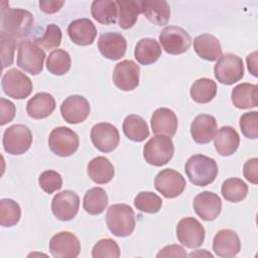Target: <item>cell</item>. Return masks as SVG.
<instances>
[{
    "mask_svg": "<svg viewBox=\"0 0 258 258\" xmlns=\"http://www.w3.org/2000/svg\"><path fill=\"white\" fill-rule=\"evenodd\" d=\"M33 25V15L24 9L6 8L1 4L0 33L14 39L29 35Z\"/></svg>",
    "mask_w": 258,
    "mask_h": 258,
    "instance_id": "6da1fadb",
    "label": "cell"
},
{
    "mask_svg": "<svg viewBox=\"0 0 258 258\" xmlns=\"http://www.w3.org/2000/svg\"><path fill=\"white\" fill-rule=\"evenodd\" d=\"M184 170L189 181L198 186H206L212 183L219 171L215 159L204 154L190 156L185 162Z\"/></svg>",
    "mask_w": 258,
    "mask_h": 258,
    "instance_id": "7a4b0ae2",
    "label": "cell"
},
{
    "mask_svg": "<svg viewBox=\"0 0 258 258\" xmlns=\"http://www.w3.org/2000/svg\"><path fill=\"white\" fill-rule=\"evenodd\" d=\"M106 224L114 236H130L136 225L132 208L126 204H115L110 206L106 214Z\"/></svg>",
    "mask_w": 258,
    "mask_h": 258,
    "instance_id": "3957f363",
    "label": "cell"
},
{
    "mask_svg": "<svg viewBox=\"0 0 258 258\" xmlns=\"http://www.w3.org/2000/svg\"><path fill=\"white\" fill-rule=\"evenodd\" d=\"M45 58L44 50L35 42L23 39L17 47V66L24 72L36 76L42 72Z\"/></svg>",
    "mask_w": 258,
    "mask_h": 258,
    "instance_id": "277c9868",
    "label": "cell"
},
{
    "mask_svg": "<svg viewBox=\"0 0 258 258\" xmlns=\"http://www.w3.org/2000/svg\"><path fill=\"white\" fill-rule=\"evenodd\" d=\"M174 145L171 137L157 134L151 137L143 147V156L153 166L165 165L173 156Z\"/></svg>",
    "mask_w": 258,
    "mask_h": 258,
    "instance_id": "5b68a950",
    "label": "cell"
},
{
    "mask_svg": "<svg viewBox=\"0 0 258 258\" xmlns=\"http://www.w3.org/2000/svg\"><path fill=\"white\" fill-rule=\"evenodd\" d=\"M215 78L223 85H233L244 77L243 59L233 53H225L218 58L214 68Z\"/></svg>",
    "mask_w": 258,
    "mask_h": 258,
    "instance_id": "8992f818",
    "label": "cell"
},
{
    "mask_svg": "<svg viewBox=\"0 0 258 258\" xmlns=\"http://www.w3.org/2000/svg\"><path fill=\"white\" fill-rule=\"evenodd\" d=\"M78 134L69 127L59 126L51 130L48 136V146L52 153L60 157L73 155L79 148Z\"/></svg>",
    "mask_w": 258,
    "mask_h": 258,
    "instance_id": "52a82bcc",
    "label": "cell"
},
{
    "mask_svg": "<svg viewBox=\"0 0 258 258\" xmlns=\"http://www.w3.org/2000/svg\"><path fill=\"white\" fill-rule=\"evenodd\" d=\"M2 143L7 153L20 155L30 148L32 144V133L27 126L14 124L4 131Z\"/></svg>",
    "mask_w": 258,
    "mask_h": 258,
    "instance_id": "ba28073f",
    "label": "cell"
},
{
    "mask_svg": "<svg viewBox=\"0 0 258 258\" xmlns=\"http://www.w3.org/2000/svg\"><path fill=\"white\" fill-rule=\"evenodd\" d=\"M162 48L169 54H181L185 52L191 43L190 35L179 26H166L158 36Z\"/></svg>",
    "mask_w": 258,
    "mask_h": 258,
    "instance_id": "9c48e42d",
    "label": "cell"
},
{
    "mask_svg": "<svg viewBox=\"0 0 258 258\" xmlns=\"http://www.w3.org/2000/svg\"><path fill=\"white\" fill-rule=\"evenodd\" d=\"M3 92L10 98L21 100L27 98L32 92V81L22 72L11 69L2 77Z\"/></svg>",
    "mask_w": 258,
    "mask_h": 258,
    "instance_id": "30bf717a",
    "label": "cell"
},
{
    "mask_svg": "<svg viewBox=\"0 0 258 258\" xmlns=\"http://www.w3.org/2000/svg\"><path fill=\"white\" fill-rule=\"evenodd\" d=\"M154 186L166 199H174L182 194L186 186L185 178L174 169L166 168L157 173Z\"/></svg>",
    "mask_w": 258,
    "mask_h": 258,
    "instance_id": "8fae6325",
    "label": "cell"
},
{
    "mask_svg": "<svg viewBox=\"0 0 258 258\" xmlns=\"http://www.w3.org/2000/svg\"><path fill=\"white\" fill-rule=\"evenodd\" d=\"M205 229L203 225L192 217L182 218L176 226L177 240L185 247L199 248L205 241Z\"/></svg>",
    "mask_w": 258,
    "mask_h": 258,
    "instance_id": "7c38bea8",
    "label": "cell"
},
{
    "mask_svg": "<svg viewBox=\"0 0 258 258\" xmlns=\"http://www.w3.org/2000/svg\"><path fill=\"white\" fill-rule=\"evenodd\" d=\"M49 252L54 258H76L81 252V242L75 234L62 231L51 237Z\"/></svg>",
    "mask_w": 258,
    "mask_h": 258,
    "instance_id": "4fadbf2b",
    "label": "cell"
},
{
    "mask_svg": "<svg viewBox=\"0 0 258 258\" xmlns=\"http://www.w3.org/2000/svg\"><path fill=\"white\" fill-rule=\"evenodd\" d=\"M91 140L98 150L108 153L117 148L120 142V135L114 125L101 122L92 127Z\"/></svg>",
    "mask_w": 258,
    "mask_h": 258,
    "instance_id": "5bb4252c",
    "label": "cell"
},
{
    "mask_svg": "<svg viewBox=\"0 0 258 258\" xmlns=\"http://www.w3.org/2000/svg\"><path fill=\"white\" fill-rule=\"evenodd\" d=\"M140 68L131 60L124 59L118 62L113 71L112 79L115 86L122 91H132L139 85Z\"/></svg>",
    "mask_w": 258,
    "mask_h": 258,
    "instance_id": "9a60e30c",
    "label": "cell"
},
{
    "mask_svg": "<svg viewBox=\"0 0 258 258\" xmlns=\"http://www.w3.org/2000/svg\"><path fill=\"white\" fill-rule=\"evenodd\" d=\"M80 208L79 196L70 189L56 194L51 202V211L59 221H71L74 219Z\"/></svg>",
    "mask_w": 258,
    "mask_h": 258,
    "instance_id": "2e32d148",
    "label": "cell"
},
{
    "mask_svg": "<svg viewBox=\"0 0 258 258\" xmlns=\"http://www.w3.org/2000/svg\"><path fill=\"white\" fill-rule=\"evenodd\" d=\"M91 107L89 101L80 95L68 97L60 105L61 117L70 124H79L90 115Z\"/></svg>",
    "mask_w": 258,
    "mask_h": 258,
    "instance_id": "e0dca14e",
    "label": "cell"
},
{
    "mask_svg": "<svg viewBox=\"0 0 258 258\" xmlns=\"http://www.w3.org/2000/svg\"><path fill=\"white\" fill-rule=\"evenodd\" d=\"M194 210L204 221H214L221 213L222 201L213 191H202L194 199Z\"/></svg>",
    "mask_w": 258,
    "mask_h": 258,
    "instance_id": "ac0fdd59",
    "label": "cell"
},
{
    "mask_svg": "<svg viewBox=\"0 0 258 258\" xmlns=\"http://www.w3.org/2000/svg\"><path fill=\"white\" fill-rule=\"evenodd\" d=\"M98 48L104 57L111 60H118L124 56L127 42L121 33L105 32L99 37Z\"/></svg>",
    "mask_w": 258,
    "mask_h": 258,
    "instance_id": "d6986e66",
    "label": "cell"
},
{
    "mask_svg": "<svg viewBox=\"0 0 258 258\" xmlns=\"http://www.w3.org/2000/svg\"><path fill=\"white\" fill-rule=\"evenodd\" d=\"M213 250L219 257L236 256L241 250V242L237 233L230 229L220 230L213 239Z\"/></svg>",
    "mask_w": 258,
    "mask_h": 258,
    "instance_id": "ffe728a7",
    "label": "cell"
},
{
    "mask_svg": "<svg viewBox=\"0 0 258 258\" xmlns=\"http://www.w3.org/2000/svg\"><path fill=\"white\" fill-rule=\"evenodd\" d=\"M218 131L216 118L209 114L198 115L190 124V134L195 142L206 144L212 141Z\"/></svg>",
    "mask_w": 258,
    "mask_h": 258,
    "instance_id": "44dd1931",
    "label": "cell"
},
{
    "mask_svg": "<svg viewBox=\"0 0 258 258\" xmlns=\"http://www.w3.org/2000/svg\"><path fill=\"white\" fill-rule=\"evenodd\" d=\"M68 34L72 41L78 45H91L97 36V28L90 19L80 18L70 22Z\"/></svg>",
    "mask_w": 258,
    "mask_h": 258,
    "instance_id": "7402d4cb",
    "label": "cell"
},
{
    "mask_svg": "<svg viewBox=\"0 0 258 258\" xmlns=\"http://www.w3.org/2000/svg\"><path fill=\"white\" fill-rule=\"evenodd\" d=\"M150 123L152 132L155 135L163 134L169 137L174 136L178 126L175 113L172 110L164 107L158 108L154 111L151 116Z\"/></svg>",
    "mask_w": 258,
    "mask_h": 258,
    "instance_id": "603a6c76",
    "label": "cell"
},
{
    "mask_svg": "<svg viewBox=\"0 0 258 258\" xmlns=\"http://www.w3.org/2000/svg\"><path fill=\"white\" fill-rule=\"evenodd\" d=\"M55 109L54 98L45 92L35 94L26 104L27 115L33 119H44L52 114Z\"/></svg>",
    "mask_w": 258,
    "mask_h": 258,
    "instance_id": "cb8c5ba5",
    "label": "cell"
},
{
    "mask_svg": "<svg viewBox=\"0 0 258 258\" xmlns=\"http://www.w3.org/2000/svg\"><path fill=\"white\" fill-rule=\"evenodd\" d=\"M141 13L155 25H165L170 18V7L164 0L140 1Z\"/></svg>",
    "mask_w": 258,
    "mask_h": 258,
    "instance_id": "d4e9b609",
    "label": "cell"
},
{
    "mask_svg": "<svg viewBox=\"0 0 258 258\" xmlns=\"http://www.w3.org/2000/svg\"><path fill=\"white\" fill-rule=\"evenodd\" d=\"M240 144L238 132L231 126H223L214 137V145L217 152L222 156L234 154Z\"/></svg>",
    "mask_w": 258,
    "mask_h": 258,
    "instance_id": "484cf974",
    "label": "cell"
},
{
    "mask_svg": "<svg viewBox=\"0 0 258 258\" xmlns=\"http://www.w3.org/2000/svg\"><path fill=\"white\" fill-rule=\"evenodd\" d=\"M194 49L197 54L210 61L217 60L222 55V46L219 39L211 33H203L194 39Z\"/></svg>",
    "mask_w": 258,
    "mask_h": 258,
    "instance_id": "4316f807",
    "label": "cell"
},
{
    "mask_svg": "<svg viewBox=\"0 0 258 258\" xmlns=\"http://www.w3.org/2000/svg\"><path fill=\"white\" fill-rule=\"evenodd\" d=\"M231 100L238 109L255 108L258 104V86L249 83L237 85L232 90Z\"/></svg>",
    "mask_w": 258,
    "mask_h": 258,
    "instance_id": "83f0119b",
    "label": "cell"
},
{
    "mask_svg": "<svg viewBox=\"0 0 258 258\" xmlns=\"http://www.w3.org/2000/svg\"><path fill=\"white\" fill-rule=\"evenodd\" d=\"M89 177L98 184H105L112 180L115 174V169L111 161L104 156L93 158L87 167Z\"/></svg>",
    "mask_w": 258,
    "mask_h": 258,
    "instance_id": "f1b7e54d",
    "label": "cell"
},
{
    "mask_svg": "<svg viewBox=\"0 0 258 258\" xmlns=\"http://www.w3.org/2000/svg\"><path fill=\"white\" fill-rule=\"evenodd\" d=\"M134 56L143 66L152 64L161 56V47L154 38L145 37L137 42Z\"/></svg>",
    "mask_w": 258,
    "mask_h": 258,
    "instance_id": "f546056e",
    "label": "cell"
},
{
    "mask_svg": "<svg viewBox=\"0 0 258 258\" xmlns=\"http://www.w3.org/2000/svg\"><path fill=\"white\" fill-rule=\"evenodd\" d=\"M125 136L134 142H142L149 136L148 125L145 120L136 114L128 115L122 125Z\"/></svg>",
    "mask_w": 258,
    "mask_h": 258,
    "instance_id": "4dcf8cb0",
    "label": "cell"
},
{
    "mask_svg": "<svg viewBox=\"0 0 258 258\" xmlns=\"http://www.w3.org/2000/svg\"><path fill=\"white\" fill-rule=\"evenodd\" d=\"M93 18L100 24H114L118 17V7L116 1L95 0L91 5Z\"/></svg>",
    "mask_w": 258,
    "mask_h": 258,
    "instance_id": "1f68e13d",
    "label": "cell"
},
{
    "mask_svg": "<svg viewBox=\"0 0 258 258\" xmlns=\"http://www.w3.org/2000/svg\"><path fill=\"white\" fill-rule=\"evenodd\" d=\"M119 13L118 24L123 29H129L135 25L138 15L141 13L140 1L137 0H118L116 1Z\"/></svg>",
    "mask_w": 258,
    "mask_h": 258,
    "instance_id": "d6a6232c",
    "label": "cell"
},
{
    "mask_svg": "<svg viewBox=\"0 0 258 258\" xmlns=\"http://www.w3.org/2000/svg\"><path fill=\"white\" fill-rule=\"evenodd\" d=\"M108 206V196L102 187H92L86 191L83 200L84 210L93 216L102 214Z\"/></svg>",
    "mask_w": 258,
    "mask_h": 258,
    "instance_id": "836d02e7",
    "label": "cell"
},
{
    "mask_svg": "<svg viewBox=\"0 0 258 258\" xmlns=\"http://www.w3.org/2000/svg\"><path fill=\"white\" fill-rule=\"evenodd\" d=\"M217 94V84L215 81L207 78H201L195 81L190 87V97L199 104L211 102Z\"/></svg>",
    "mask_w": 258,
    "mask_h": 258,
    "instance_id": "e575fe53",
    "label": "cell"
},
{
    "mask_svg": "<svg viewBox=\"0 0 258 258\" xmlns=\"http://www.w3.org/2000/svg\"><path fill=\"white\" fill-rule=\"evenodd\" d=\"M221 192L226 201L231 203H239L247 197L248 185L241 178L231 177L223 182Z\"/></svg>",
    "mask_w": 258,
    "mask_h": 258,
    "instance_id": "d590c367",
    "label": "cell"
},
{
    "mask_svg": "<svg viewBox=\"0 0 258 258\" xmlns=\"http://www.w3.org/2000/svg\"><path fill=\"white\" fill-rule=\"evenodd\" d=\"M72 64V59L68 51L64 49L52 50L46 59V68L49 73L55 76L67 74Z\"/></svg>",
    "mask_w": 258,
    "mask_h": 258,
    "instance_id": "8d00e7d4",
    "label": "cell"
},
{
    "mask_svg": "<svg viewBox=\"0 0 258 258\" xmlns=\"http://www.w3.org/2000/svg\"><path fill=\"white\" fill-rule=\"evenodd\" d=\"M21 217L19 205L11 199H2L0 201V225L2 227L15 226Z\"/></svg>",
    "mask_w": 258,
    "mask_h": 258,
    "instance_id": "74e56055",
    "label": "cell"
},
{
    "mask_svg": "<svg viewBox=\"0 0 258 258\" xmlns=\"http://www.w3.org/2000/svg\"><path fill=\"white\" fill-rule=\"evenodd\" d=\"M134 206L140 212L154 214L161 209L162 200L152 191H140L134 199Z\"/></svg>",
    "mask_w": 258,
    "mask_h": 258,
    "instance_id": "f35d334b",
    "label": "cell"
},
{
    "mask_svg": "<svg viewBox=\"0 0 258 258\" xmlns=\"http://www.w3.org/2000/svg\"><path fill=\"white\" fill-rule=\"evenodd\" d=\"M93 258H119L120 248L116 241L110 238L99 240L92 250Z\"/></svg>",
    "mask_w": 258,
    "mask_h": 258,
    "instance_id": "ab89813d",
    "label": "cell"
},
{
    "mask_svg": "<svg viewBox=\"0 0 258 258\" xmlns=\"http://www.w3.org/2000/svg\"><path fill=\"white\" fill-rule=\"evenodd\" d=\"M61 30L56 24H48L45 27V30L42 36L35 38V42L45 49H51L59 46L61 42Z\"/></svg>",
    "mask_w": 258,
    "mask_h": 258,
    "instance_id": "60d3db41",
    "label": "cell"
},
{
    "mask_svg": "<svg viewBox=\"0 0 258 258\" xmlns=\"http://www.w3.org/2000/svg\"><path fill=\"white\" fill-rule=\"evenodd\" d=\"M239 125L245 137L256 139L258 137V112L252 111L244 113L240 117Z\"/></svg>",
    "mask_w": 258,
    "mask_h": 258,
    "instance_id": "b9f144b4",
    "label": "cell"
},
{
    "mask_svg": "<svg viewBox=\"0 0 258 258\" xmlns=\"http://www.w3.org/2000/svg\"><path fill=\"white\" fill-rule=\"evenodd\" d=\"M38 183L46 194H52L61 188L62 178L55 170H45L39 175Z\"/></svg>",
    "mask_w": 258,
    "mask_h": 258,
    "instance_id": "7bdbcfd3",
    "label": "cell"
},
{
    "mask_svg": "<svg viewBox=\"0 0 258 258\" xmlns=\"http://www.w3.org/2000/svg\"><path fill=\"white\" fill-rule=\"evenodd\" d=\"M0 39H1V54H2V63L3 68L9 67L13 62V56H14V50L16 47V39L5 35L3 33H0Z\"/></svg>",
    "mask_w": 258,
    "mask_h": 258,
    "instance_id": "ee69618b",
    "label": "cell"
},
{
    "mask_svg": "<svg viewBox=\"0 0 258 258\" xmlns=\"http://www.w3.org/2000/svg\"><path fill=\"white\" fill-rule=\"evenodd\" d=\"M0 125L3 126L11 122L15 116L16 108L14 104L4 98L0 99Z\"/></svg>",
    "mask_w": 258,
    "mask_h": 258,
    "instance_id": "f6af8a7d",
    "label": "cell"
},
{
    "mask_svg": "<svg viewBox=\"0 0 258 258\" xmlns=\"http://www.w3.org/2000/svg\"><path fill=\"white\" fill-rule=\"evenodd\" d=\"M244 176L253 184L258 182V159L256 157L248 159L243 166Z\"/></svg>",
    "mask_w": 258,
    "mask_h": 258,
    "instance_id": "bcb514c9",
    "label": "cell"
},
{
    "mask_svg": "<svg viewBox=\"0 0 258 258\" xmlns=\"http://www.w3.org/2000/svg\"><path fill=\"white\" fill-rule=\"evenodd\" d=\"M187 254L184 251V249L176 244L167 245L164 248H162L156 255L157 258L160 257H186Z\"/></svg>",
    "mask_w": 258,
    "mask_h": 258,
    "instance_id": "7dc6e473",
    "label": "cell"
},
{
    "mask_svg": "<svg viewBox=\"0 0 258 258\" xmlns=\"http://www.w3.org/2000/svg\"><path fill=\"white\" fill-rule=\"evenodd\" d=\"M64 1H56V0H41L39 1L40 10L44 13H55L63 6Z\"/></svg>",
    "mask_w": 258,
    "mask_h": 258,
    "instance_id": "c3c4849f",
    "label": "cell"
}]
</instances>
